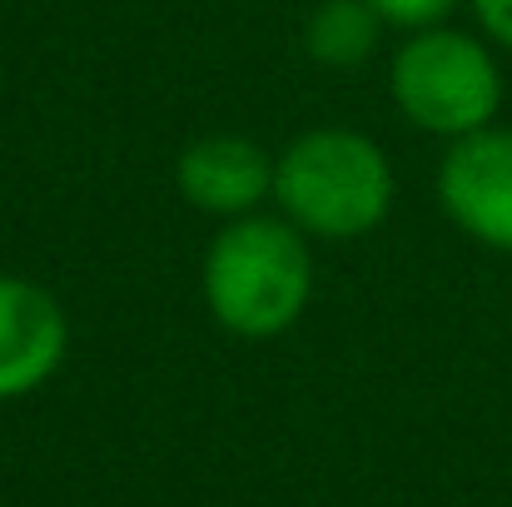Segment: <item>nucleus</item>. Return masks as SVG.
<instances>
[{
	"instance_id": "nucleus-1",
	"label": "nucleus",
	"mask_w": 512,
	"mask_h": 507,
	"mask_svg": "<svg viewBox=\"0 0 512 507\" xmlns=\"http://www.w3.org/2000/svg\"><path fill=\"white\" fill-rule=\"evenodd\" d=\"M209 319L234 338L289 334L314 299L309 239L284 214L224 219L199 269Z\"/></svg>"
},
{
	"instance_id": "nucleus-2",
	"label": "nucleus",
	"mask_w": 512,
	"mask_h": 507,
	"mask_svg": "<svg viewBox=\"0 0 512 507\" xmlns=\"http://www.w3.org/2000/svg\"><path fill=\"white\" fill-rule=\"evenodd\" d=\"M398 194L388 150L363 130H304L274 155V204L304 239H363L373 234Z\"/></svg>"
},
{
	"instance_id": "nucleus-3",
	"label": "nucleus",
	"mask_w": 512,
	"mask_h": 507,
	"mask_svg": "<svg viewBox=\"0 0 512 507\" xmlns=\"http://www.w3.org/2000/svg\"><path fill=\"white\" fill-rule=\"evenodd\" d=\"M388 95L403 110V120L438 140L478 135L503 110V65L493 40L433 25L403 35V45L388 60Z\"/></svg>"
},
{
	"instance_id": "nucleus-4",
	"label": "nucleus",
	"mask_w": 512,
	"mask_h": 507,
	"mask_svg": "<svg viewBox=\"0 0 512 507\" xmlns=\"http://www.w3.org/2000/svg\"><path fill=\"white\" fill-rule=\"evenodd\" d=\"M443 214L483 249L512 254V130L488 125L448 145L438 165Z\"/></svg>"
},
{
	"instance_id": "nucleus-5",
	"label": "nucleus",
	"mask_w": 512,
	"mask_h": 507,
	"mask_svg": "<svg viewBox=\"0 0 512 507\" xmlns=\"http://www.w3.org/2000/svg\"><path fill=\"white\" fill-rule=\"evenodd\" d=\"M70 348V319L60 299L25 279L0 274V403L45 388Z\"/></svg>"
},
{
	"instance_id": "nucleus-6",
	"label": "nucleus",
	"mask_w": 512,
	"mask_h": 507,
	"mask_svg": "<svg viewBox=\"0 0 512 507\" xmlns=\"http://www.w3.org/2000/svg\"><path fill=\"white\" fill-rule=\"evenodd\" d=\"M179 199L214 219H244L274 204V155L244 135H204L174 160Z\"/></svg>"
},
{
	"instance_id": "nucleus-7",
	"label": "nucleus",
	"mask_w": 512,
	"mask_h": 507,
	"mask_svg": "<svg viewBox=\"0 0 512 507\" xmlns=\"http://www.w3.org/2000/svg\"><path fill=\"white\" fill-rule=\"evenodd\" d=\"M383 30L388 25L378 20L368 0H324L304 20V50L324 70H353L378 50Z\"/></svg>"
},
{
	"instance_id": "nucleus-8",
	"label": "nucleus",
	"mask_w": 512,
	"mask_h": 507,
	"mask_svg": "<svg viewBox=\"0 0 512 507\" xmlns=\"http://www.w3.org/2000/svg\"><path fill=\"white\" fill-rule=\"evenodd\" d=\"M368 5L378 10V20H383L388 30L413 35V30L448 25V15H453L458 5H468V0H368Z\"/></svg>"
},
{
	"instance_id": "nucleus-9",
	"label": "nucleus",
	"mask_w": 512,
	"mask_h": 507,
	"mask_svg": "<svg viewBox=\"0 0 512 507\" xmlns=\"http://www.w3.org/2000/svg\"><path fill=\"white\" fill-rule=\"evenodd\" d=\"M483 40H493L498 50H512V0H468Z\"/></svg>"
}]
</instances>
